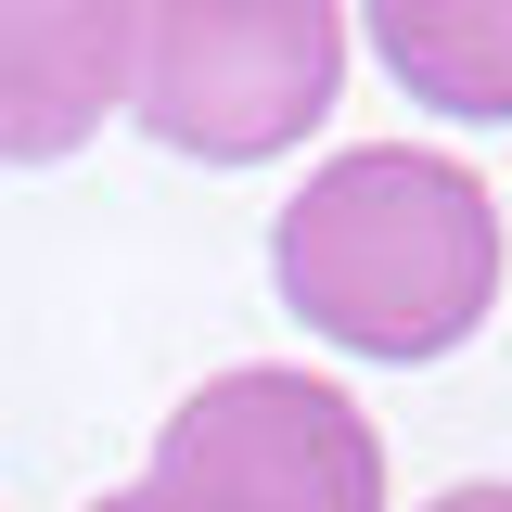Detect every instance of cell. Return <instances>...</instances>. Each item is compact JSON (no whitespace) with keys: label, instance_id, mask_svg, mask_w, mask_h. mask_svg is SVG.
I'll return each instance as SVG.
<instances>
[{"label":"cell","instance_id":"obj_6","mask_svg":"<svg viewBox=\"0 0 512 512\" xmlns=\"http://www.w3.org/2000/svg\"><path fill=\"white\" fill-rule=\"evenodd\" d=\"M423 512H512V487H500V474H474V487H436Z\"/></svg>","mask_w":512,"mask_h":512},{"label":"cell","instance_id":"obj_3","mask_svg":"<svg viewBox=\"0 0 512 512\" xmlns=\"http://www.w3.org/2000/svg\"><path fill=\"white\" fill-rule=\"evenodd\" d=\"M90 512H384V436L333 372L244 359L192 384L141 487H103Z\"/></svg>","mask_w":512,"mask_h":512},{"label":"cell","instance_id":"obj_4","mask_svg":"<svg viewBox=\"0 0 512 512\" xmlns=\"http://www.w3.org/2000/svg\"><path fill=\"white\" fill-rule=\"evenodd\" d=\"M128 103V0H0V167L90 154Z\"/></svg>","mask_w":512,"mask_h":512},{"label":"cell","instance_id":"obj_1","mask_svg":"<svg viewBox=\"0 0 512 512\" xmlns=\"http://www.w3.org/2000/svg\"><path fill=\"white\" fill-rule=\"evenodd\" d=\"M269 282L320 346L423 372L448 346H474L500 308V192L423 141H346L333 167L282 192Z\"/></svg>","mask_w":512,"mask_h":512},{"label":"cell","instance_id":"obj_5","mask_svg":"<svg viewBox=\"0 0 512 512\" xmlns=\"http://www.w3.org/2000/svg\"><path fill=\"white\" fill-rule=\"evenodd\" d=\"M359 13L410 103L461 128H512V0H359Z\"/></svg>","mask_w":512,"mask_h":512},{"label":"cell","instance_id":"obj_2","mask_svg":"<svg viewBox=\"0 0 512 512\" xmlns=\"http://www.w3.org/2000/svg\"><path fill=\"white\" fill-rule=\"evenodd\" d=\"M346 103V0H128V116L192 167H269Z\"/></svg>","mask_w":512,"mask_h":512}]
</instances>
